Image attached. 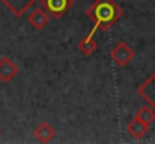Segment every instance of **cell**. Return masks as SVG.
I'll return each mask as SVG.
<instances>
[{
	"mask_svg": "<svg viewBox=\"0 0 155 144\" xmlns=\"http://www.w3.org/2000/svg\"><path fill=\"white\" fill-rule=\"evenodd\" d=\"M41 6L53 18H62L72 6V0H41Z\"/></svg>",
	"mask_w": 155,
	"mask_h": 144,
	"instance_id": "3957f363",
	"label": "cell"
},
{
	"mask_svg": "<svg viewBox=\"0 0 155 144\" xmlns=\"http://www.w3.org/2000/svg\"><path fill=\"white\" fill-rule=\"evenodd\" d=\"M33 135L36 137V140H38L39 143H48V141H51L53 138H54L56 131H54V128H53L48 122H41V123L35 128Z\"/></svg>",
	"mask_w": 155,
	"mask_h": 144,
	"instance_id": "ba28073f",
	"label": "cell"
},
{
	"mask_svg": "<svg viewBox=\"0 0 155 144\" xmlns=\"http://www.w3.org/2000/svg\"><path fill=\"white\" fill-rule=\"evenodd\" d=\"M29 23H30V26L35 29V30H42L47 24H48V21H50V14L42 8V6H39V8H36V9H33L30 14H29Z\"/></svg>",
	"mask_w": 155,
	"mask_h": 144,
	"instance_id": "5b68a950",
	"label": "cell"
},
{
	"mask_svg": "<svg viewBox=\"0 0 155 144\" xmlns=\"http://www.w3.org/2000/svg\"><path fill=\"white\" fill-rule=\"evenodd\" d=\"M86 15L94 21V27L84 39H94L98 30H108L124 15V11L113 0H95V3L87 8Z\"/></svg>",
	"mask_w": 155,
	"mask_h": 144,
	"instance_id": "6da1fadb",
	"label": "cell"
},
{
	"mask_svg": "<svg viewBox=\"0 0 155 144\" xmlns=\"http://www.w3.org/2000/svg\"><path fill=\"white\" fill-rule=\"evenodd\" d=\"M148 131H149V125L143 123L142 120H139V119H136V117H134V120L130 122V125H128V132H130L134 138H137V140L143 138V137L148 134Z\"/></svg>",
	"mask_w": 155,
	"mask_h": 144,
	"instance_id": "9c48e42d",
	"label": "cell"
},
{
	"mask_svg": "<svg viewBox=\"0 0 155 144\" xmlns=\"http://www.w3.org/2000/svg\"><path fill=\"white\" fill-rule=\"evenodd\" d=\"M15 17L24 15L38 0H0Z\"/></svg>",
	"mask_w": 155,
	"mask_h": 144,
	"instance_id": "8992f818",
	"label": "cell"
},
{
	"mask_svg": "<svg viewBox=\"0 0 155 144\" xmlns=\"http://www.w3.org/2000/svg\"><path fill=\"white\" fill-rule=\"evenodd\" d=\"M137 93L142 96L146 104L155 111V72L137 89Z\"/></svg>",
	"mask_w": 155,
	"mask_h": 144,
	"instance_id": "277c9868",
	"label": "cell"
},
{
	"mask_svg": "<svg viewBox=\"0 0 155 144\" xmlns=\"http://www.w3.org/2000/svg\"><path fill=\"white\" fill-rule=\"evenodd\" d=\"M136 119H139V120H142L143 123H146V125L151 126L155 120V111L149 107V105H145V107H142V108L137 111Z\"/></svg>",
	"mask_w": 155,
	"mask_h": 144,
	"instance_id": "30bf717a",
	"label": "cell"
},
{
	"mask_svg": "<svg viewBox=\"0 0 155 144\" xmlns=\"http://www.w3.org/2000/svg\"><path fill=\"white\" fill-rule=\"evenodd\" d=\"M17 74H18V66L9 57L0 59V81L9 83L17 77Z\"/></svg>",
	"mask_w": 155,
	"mask_h": 144,
	"instance_id": "52a82bcc",
	"label": "cell"
},
{
	"mask_svg": "<svg viewBox=\"0 0 155 144\" xmlns=\"http://www.w3.org/2000/svg\"><path fill=\"white\" fill-rule=\"evenodd\" d=\"M134 56H136V53H134V50L130 47L127 42H119V44H116L113 50L110 51V59L117 65V66H127L133 59H134Z\"/></svg>",
	"mask_w": 155,
	"mask_h": 144,
	"instance_id": "7a4b0ae2",
	"label": "cell"
},
{
	"mask_svg": "<svg viewBox=\"0 0 155 144\" xmlns=\"http://www.w3.org/2000/svg\"><path fill=\"white\" fill-rule=\"evenodd\" d=\"M78 50L84 54V56H91L92 53H95L98 50V44L94 39H83L78 44Z\"/></svg>",
	"mask_w": 155,
	"mask_h": 144,
	"instance_id": "8fae6325",
	"label": "cell"
},
{
	"mask_svg": "<svg viewBox=\"0 0 155 144\" xmlns=\"http://www.w3.org/2000/svg\"><path fill=\"white\" fill-rule=\"evenodd\" d=\"M0 135H2V132H0Z\"/></svg>",
	"mask_w": 155,
	"mask_h": 144,
	"instance_id": "7c38bea8",
	"label": "cell"
}]
</instances>
